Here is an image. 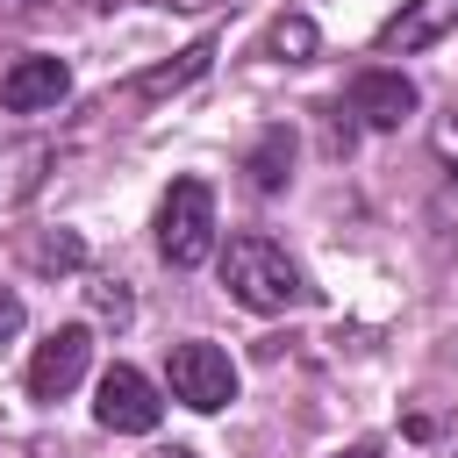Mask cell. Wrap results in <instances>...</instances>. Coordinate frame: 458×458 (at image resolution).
<instances>
[{"instance_id": "6da1fadb", "label": "cell", "mask_w": 458, "mask_h": 458, "mask_svg": "<svg viewBox=\"0 0 458 458\" xmlns=\"http://www.w3.org/2000/svg\"><path fill=\"white\" fill-rule=\"evenodd\" d=\"M222 286H229V301L250 308V315H286V308L308 301L301 265H293L272 236H229V250H222Z\"/></svg>"}, {"instance_id": "7a4b0ae2", "label": "cell", "mask_w": 458, "mask_h": 458, "mask_svg": "<svg viewBox=\"0 0 458 458\" xmlns=\"http://www.w3.org/2000/svg\"><path fill=\"white\" fill-rule=\"evenodd\" d=\"M157 250L179 272L215 258V186L208 179H172V193L157 200Z\"/></svg>"}, {"instance_id": "3957f363", "label": "cell", "mask_w": 458, "mask_h": 458, "mask_svg": "<svg viewBox=\"0 0 458 458\" xmlns=\"http://www.w3.org/2000/svg\"><path fill=\"white\" fill-rule=\"evenodd\" d=\"M165 386H172V401H186L193 415H215V408L236 401V358H229L222 344H208V336H186V344H172V358H165Z\"/></svg>"}, {"instance_id": "277c9868", "label": "cell", "mask_w": 458, "mask_h": 458, "mask_svg": "<svg viewBox=\"0 0 458 458\" xmlns=\"http://www.w3.org/2000/svg\"><path fill=\"white\" fill-rule=\"evenodd\" d=\"M157 415H165V401H157V386H150L136 365H107V372H100V401H93V422H100V429H114V437H150Z\"/></svg>"}, {"instance_id": "5b68a950", "label": "cell", "mask_w": 458, "mask_h": 458, "mask_svg": "<svg viewBox=\"0 0 458 458\" xmlns=\"http://www.w3.org/2000/svg\"><path fill=\"white\" fill-rule=\"evenodd\" d=\"M86 365H93V329H86V322H64V329H50V336L36 344V358H29V394H36V401H64V394L86 379Z\"/></svg>"}, {"instance_id": "8992f818", "label": "cell", "mask_w": 458, "mask_h": 458, "mask_svg": "<svg viewBox=\"0 0 458 458\" xmlns=\"http://www.w3.org/2000/svg\"><path fill=\"white\" fill-rule=\"evenodd\" d=\"M64 93H72L64 57H14L7 79H0V107H7V114H43V107H57Z\"/></svg>"}, {"instance_id": "52a82bcc", "label": "cell", "mask_w": 458, "mask_h": 458, "mask_svg": "<svg viewBox=\"0 0 458 458\" xmlns=\"http://www.w3.org/2000/svg\"><path fill=\"white\" fill-rule=\"evenodd\" d=\"M351 114H358L365 129H401V122L415 114V86H408L401 72H358V79H351Z\"/></svg>"}, {"instance_id": "ba28073f", "label": "cell", "mask_w": 458, "mask_h": 458, "mask_svg": "<svg viewBox=\"0 0 458 458\" xmlns=\"http://www.w3.org/2000/svg\"><path fill=\"white\" fill-rule=\"evenodd\" d=\"M451 29H458V0H408V7H401V14L379 29V50H386V57H394V50L408 57V50L444 43Z\"/></svg>"}, {"instance_id": "9c48e42d", "label": "cell", "mask_w": 458, "mask_h": 458, "mask_svg": "<svg viewBox=\"0 0 458 458\" xmlns=\"http://www.w3.org/2000/svg\"><path fill=\"white\" fill-rule=\"evenodd\" d=\"M43 165H50V143H14V150H0V208L29 200V193L43 186Z\"/></svg>"}, {"instance_id": "30bf717a", "label": "cell", "mask_w": 458, "mask_h": 458, "mask_svg": "<svg viewBox=\"0 0 458 458\" xmlns=\"http://www.w3.org/2000/svg\"><path fill=\"white\" fill-rule=\"evenodd\" d=\"M243 172H250V186H258V193H279V186L293 179V136H286V129H265Z\"/></svg>"}, {"instance_id": "8fae6325", "label": "cell", "mask_w": 458, "mask_h": 458, "mask_svg": "<svg viewBox=\"0 0 458 458\" xmlns=\"http://www.w3.org/2000/svg\"><path fill=\"white\" fill-rule=\"evenodd\" d=\"M208 64H215V43H193V50H179V64H157V72H143V79H136V93H143V100H157V93H179V86H193Z\"/></svg>"}, {"instance_id": "7c38bea8", "label": "cell", "mask_w": 458, "mask_h": 458, "mask_svg": "<svg viewBox=\"0 0 458 458\" xmlns=\"http://www.w3.org/2000/svg\"><path fill=\"white\" fill-rule=\"evenodd\" d=\"M315 43H322V36H315V21H308V14H279V21L265 29V50H272V57H286V64H308V57H315Z\"/></svg>"}, {"instance_id": "4fadbf2b", "label": "cell", "mask_w": 458, "mask_h": 458, "mask_svg": "<svg viewBox=\"0 0 458 458\" xmlns=\"http://www.w3.org/2000/svg\"><path fill=\"white\" fill-rule=\"evenodd\" d=\"M429 143H437V157H444V165L458 172V100H451V107L437 114V129H429Z\"/></svg>"}, {"instance_id": "5bb4252c", "label": "cell", "mask_w": 458, "mask_h": 458, "mask_svg": "<svg viewBox=\"0 0 458 458\" xmlns=\"http://www.w3.org/2000/svg\"><path fill=\"white\" fill-rule=\"evenodd\" d=\"M93 315L100 322H129V293L122 286H93Z\"/></svg>"}, {"instance_id": "9a60e30c", "label": "cell", "mask_w": 458, "mask_h": 458, "mask_svg": "<svg viewBox=\"0 0 458 458\" xmlns=\"http://www.w3.org/2000/svg\"><path fill=\"white\" fill-rule=\"evenodd\" d=\"M21 322H29L21 293H14V286H0V344H7V336H21Z\"/></svg>"}, {"instance_id": "2e32d148", "label": "cell", "mask_w": 458, "mask_h": 458, "mask_svg": "<svg viewBox=\"0 0 458 458\" xmlns=\"http://www.w3.org/2000/svg\"><path fill=\"white\" fill-rule=\"evenodd\" d=\"M36 265H79V236H57V243H43V250H36Z\"/></svg>"}, {"instance_id": "e0dca14e", "label": "cell", "mask_w": 458, "mask_h": 458, "mask_svg": "<svg viewBox=\"0 0 458 458\" xmlns=\"http://www.w3.org/2000/svg\"><path fill=\"white\" fill-rule=\"evenodd\" d=\"M329 458H379L372 444H351V451H329Z\"/></svg>"}, {"instance_id": "ac0fdd59", "label": "cell", "mask_w": 458, "mask_h": 458, "mask_svg": "<svg viewBox=\"0 0 458 458\" xmlns=\"http://www.w3.org/2000/svg\"><path fill=\"white\" fill-rule=\"evenodd\" d=\"M143 458H193V451H186V444H172V451H143Z\"/></svg>"}, {"instance_id": "d6986e66", "label": "cell", "mask_w": 458, "mask_h": 458, "mask_svg": "<svg viewBox=\"0 0 458 458\" xmlns=\"http://www.w3.org/2000/svg\"><path fill=\"white\" fill-rule=\"evenodd\" d=\"M0 7H7V14H21V7H36V0H0Z\"/></svg>"}, {"instance_id": "ffe728a7", "label": "cell", "mask_w": 458, "mask_h": 458, "mask_svg": "<svg viewBox=\"0 0 458 458\" xmlns=\"http://www.w3.org/2000/svg\"><path fill=\"white\" fill-rule=\"evenodd\" d=\"M451 458H458V422H451Z\"/></svg>"}]
</instances>
